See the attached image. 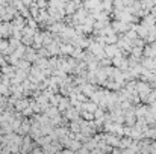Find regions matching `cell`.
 <instances>
[{"mask_svg": "<svg viewBox=\"0 0 156 154\" xmlns=\"http://www.w3.org/2000/svg\"><path fill=\"white\" fill-rule=\"evenodd\" d=\"M8 49H9V41L0 38V51H6Z\"/></svg>", "mask_w": 156, "mask_h": 154, "instance_id": "obj_1", "label": "cell"}]
</instances>
